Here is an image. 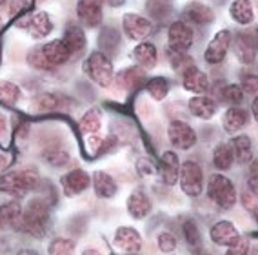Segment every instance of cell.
I'll use <instances>...</instances> for the list:
<instances>
[{"instance_id": "2", "label": "cell", "mask_w": 258, "mask_h": 255, "mask_svg": "<svg viewBox=\"0 0 258 255\" xmlns=\"http://www.w3.org/2000/svg\"><path fill=\"white\" fill-rule=\"evenodd\" d=\"M40 184H42V177L37 168L26 166L6 173L0 179V191L20 199L26 193H29V191H35Z\"/></svg>"}, {"instance_id": "18", "label": "cell", "mask_w": 258, "mask_h": 255, "mask_svg": "<svg viewBox=\"0 0 258 255\" xmlns=\"http://www.w3.org/2000/svg\"><path fill=\"white\" fill-rule=\"evenodd\" d=\"M62 40H64L66 47L70 51L71 59H79L84 51H86V47H88V37H86L84 29L80 26H77V24L68 26Z\"/></svg>"}, {"instance_id": "15", "label": "cell", "mask_w": 258, "mask_h": 255, "mask_svg": "<svg viewBox=\"0 0 258 255\" xmlns=\"http://www.w3.org/2000/svg\"><path fill=\"white\" fill-rule=\"evenodd\" d=\"M77 17L86 28H97L104 17L102 0H79L77 2Z\"/></svg>"}, {"instance_id": "12", "label": "cell", "mask_w": 258, "mask_h": 255, "mask_svg": "<svg viewBox=\"0 0 258 255\" xmlns=\"http://www.w3.org/2000/svg\"><path fill=\"white\" fill-rule=\"evenodd\" d=\"M19 28H26V31L31 35L33 38H46L47 35H51L53 28H55V24H53V19H51L49 15L46 11H37V13H33L31 17H28V20L24 19L20 22H17Z\"/></svg>"}, {"instance_id": "31", "label": "cell", "mask_w": 258, "mask_h": 255, "mask_svg": "<svg viewBox=\"0 0 258 255\" xmlns=\"http://www.w3.org/2000/svg\"><path fill=\"white\" fill-rule=\"evenodd\" d=\"M231 148L235 153V161L240 164H245L253 159V142L247 135H238L231 140Z\"/></svg>"}, {"instance_id": "21", "label": "cell", "mask_w": 258, "mask_h": 255, "mask_svg": "<svg viewBox=\"0 0 258 255\" xmlns=\"http://www.w3.org/2000/svg\"><path fill=\"white\" fill-rule=\"evenodd\" d=\"M91 186L98 199H113L118 191V184L107 172H97L91 175Z\"/></svg>"}, {"instance_id": "17", "label": "cell", "mask_w": 258, "mask_h": 255, "mask_svg": "<svg viewBox=\"0 0 258 255\" xmlns=\"http://www.w3.org/2000/svg\"><path fill=\"white\" fill-rule=\"evenodd\" d=\"M127 214L135 219V221H142L146 219L153 210V202L149 199V195L144 190H135L133 193L127 197Z\"/></svg>"}, {"instance_id": "53", "label": "cell", "mask_w": 258, "mask_h": 255, "mask_svg": "<svg viewBox=\"0 0 258 255\" xmlns=\"http://www.w3.org/2000/svg\"><path fill=\"white\" fill-rule=\"evenodd\" d=\"M17 255H38V253L35 250H20Z\"/></svg>"}, {"instance_id": "48", "label": "cell", "mask_w": 258, "mask_h": 255, "mask_svg": "<svg viewBox=\"0 0 258 255\" xmlns=\"http://www.w3.org/2000/svg\"><path fill=\"white\" fill-rule=\"evenodd\" d=\"M10 163H11V159L8 157V155H6L4 151H0V173H2L6 170V168L10 166Z\"/></svg>"}, {"instance_id": "50", "label": "cell", "mask_w": 258, "mask_h": 255, "mask_svg": "<svg viewBox=\"0 0 258 255\" xmlns=\"http://www.w3.org/2000/svg\"><path fill=\"white\" fill-rule=\"evenodd\" d=\"M251 112H253L254 121L258 122V98H254V102H253V108H251Z\"/></svg>"}, {"instance_id": "35", "label": "cell", "mask_w": 258, "mask_h": 255, "mask_svg": "<svg viewBox=\"0 0 258 255\" xmlns=\"http://www.w3.org/2000/svg\"><path fill=\"white\" fill-rule=\"evenodd\" d=\"M171 84L166 77H155V79H149L146 84V91L151 95L153 100H164V98L169 95Z\"/></svg>"}, {"instance_id": "41", "label": "cell", "mask_w": 258, "mask_h": 255, "mask_svg": "<svg viewBox=\"0 0 258 255\" xmlns=\"http://www.w3.org/2000/svg\"><path fill=\"white\" fill-rule=\"evenodd\" d=\"M29 8V0H10L8 2V15L11 19H17L19 15L26 13Z\"/></svg>"}, {"instance_id": "44", "label": "cell", "mask_w": 258, "mask_h": 255, "mask_svg": "<svg viewBox=\"0 0 258 255\" xmlns=\"http://www.w3.org/2000/svg\"><path fill=\"white\" fill-rule=\"evenodd\" d=\"M247 253H249V241L247 239H242V237L233 246H229L226 251V255H247Z\"/></svg>"}, {"instance_id": "52", "label": "cell", "mask_w": 258, "mask_h": 255, "mask_svg": "<svg viewBox=\"0 0 258 255\" xmlns=\"http://www.w3.org/2000/svg\"><path fill=\"white\" fill-rule=\"evenodd\" d=\"M82 255H104V253H102V251H98V250H93V248H89V250H84Z\"/></svg>"}, {"instance_id": "14", "label": "cell", "mask_w": 258, "mask_h": 255, "mask_svg": "<svg viewBox=\"0 0 258 255\" xmlns=\"http://www.w3.org/2000/svg\"><path fill=\"white\" fill-rule=\"evenodd\" d=\"M157 175L160 177L162 184L175 186L180 177V161L175 151H164L157 166Z\"/></svg>"}, {"instance_id": "47", "label": "cell", "mask_w": 258, "mask_h": 255, "mask_svg": "<svg viewBox=\"0 0 258 255\" xmlns=\"http://www.w3.org/2000/svg\"><path fill=\"white\" fill-rule=\"evenodd\" d=\"M247 186H249V191L254 195L258 199V177L256 175H251L249 177V181H247Z\"/></svg>"}, {"instance_id": "54", "label": "cell", "mask_w": 258, "mask_h": 255, "mask_svg": "<svg viewBox=\"0 0 258 255\" xmlns=\"http://www.w3.org/2000/svg\"><path fill=\"white\" fill-rule=\"evenodd\" d=\"M191 255H209V253H206V251H199V250H197V251H193V253H191Z\"/></svg>"}, {"instance_id": "33", "label": "cell", "mask_w": 258, "mask_h": 255, "mask_svg": "<svg viewBox=\"0 0 258 255\" xmlns=\"http://www.w3.org/2000/svg\"><path fill=\"white\" fill-rule=\"evenodd\" d=\"M42 161L46 164L53 168H62L70 164V153L68 149L60 148V146H51V148H46L44 151L40 153Z\"/></svg>"}, {"instance_id": "11", "label": "cell", "mask_w": 258, "mask_h": 255, "mask_svg": "<svg viewBox=\"0 0 258 255\" xmlns=\"http://www.w3.org/2000/svg\"><path fill=\"white\" fill-rule=\"evenodd\" d=\"M233 53L236 55L242 64H253L254 59H256V38H254L253 33L249 31H240L233 37Z\"/></svg>"}, {"instance_id": "38", "label": "cell", "mask_w": 258, "mask_h": 255, "mask_svg": "<svg viewBox=\"0 0 258 255\" xmlns=\"http://www.w3.org/2000/svg\"><path fill=\"white\" fill-rule=\"evenodd\" d=\"M26 61H28V64L31 66L33 70H37V71H53V68H51L49 62H47L46 57H44V53H42L40 46L31 47V49L28 51Z\"/></svg>"}, {"instance_id": "46", "label": "cell", "mask_w": 258, "mask_h": 255, "mask_svg": "<svg viewBox=\"0 0 258 255\" xmlns=\"http://www.w3.org/2000/svg\"><path fill=\"white\" fill-rule=\"evenodd\" d=\"M89 142V148H91V151H100L102 144H104V139L102 137H97V135H91L88 139Z\"/></svg>"}, {"instance_id": "10", "label": "cell", "mask_w": 258, "mask_h": 255, "mask_svg": "<svg viewBox=\"0 0 258 255\" xmlns=\"http://www.w3.org/2000/svg\"><path fill=\"white\" fill-rule=\"evenodd\" d=\"M231 42H233V33L227 31V29H222L218 31L215 37L211 38V42L206 47V53H204V59L208 64H220L224 59H226L227 51L231 47Z\"/></svg>"}, {"instance_id": "16", "label": "cell", "mask_w": 258, "mask_h": 255, "mask_svg": "<svg viewBox=\"0 0 258 255\" xmlns=\"http://www.w3.org/2000/svg\"><path fill=\"white\" fill-rule=\"evenodd\" d=\"M40 47H42L44 57H46V61L49 62V66L53 68V70H56V68H60V66H64L66 62L71 61L70 51H68V47H66V44H64L62 38L49 40Z\"/></svg>"}, {"instance_id": "26", "label": "cell", "mask_w": 258, "mask_h": 255, "mask_svg": "<svg viewBox=\"0 0 258 255\" xmlns=\"http://www.w3.org/2000/svg\"><path fill=\"white\" fill-rule=\"evenodd\" d=\"M131 57H133V61L139 64V68H142V70L146 71V70H153V68L157 66L158 51H157V47H155V44L144 40L135 47Z\"/></svg>"}, {"instance_id": "20", "label": "cell", "mask_w": 258, "mask_h": 255, "mask_svg": "<svg viewBox=\"0 0 258 255\" xmlns=\"http://www.w3.org/2000/svg\"><path fill=\"white\" fill-rule=\"evenodd\" d=\"M146 80V71L139 66H131V68H124L122 71H118L115 77V82L120 89L124 91H135L140 86H144Z\"/></svg>"}, {"instance_id": "22", "label": "cell", "mask_w": 258, "mask_h": 255, "mask_svg": "<svg viewBox=\"0 0 258 255\" xmlns=\"http://www.w3.org/2000/svg\"><path fill=\"white\" fill-rule=\"evenodd\" d=\"M209 235H211V241L215 244L227 246V248L233 246L240 239L238 230H236V226L231 221H220V223H217L211 228Z\"/></svg>"}, {"instance_id": "30", "label": "cell", "mask_w": 258, "mask_h": 255, "mask_svg": "<svg viewBox=\"0 0 258 255\" xmlns=\"http://www.w3.org/2000/svg\"><path fill=\"white\" fill-rule=\"evenodd\" d=\"M102 128V112L98 108H91L80 117L79 130L82 135H95Z\"/></svg>"}, {"instance_id": "4", "label": "cell", "mask_w": 258, "mask_h": 255, "mask_svg": "<svg viewBox=\"0 0 258 255\" xmlns=\"http://www.w3.org/2000/svg\"><path fill=\"white\" fill-rule=\"evenodd\" d=\"M208 197L222 210H231L236 202V188L231 179L222 173L211 175L208 182Z\"/></svg>"}, {"instance_id": "42", "label": "cell", "mask_w": 258, "mask_h": 255, "mask_svg": "<svg viewBox=\"0 0 258 255\" xmlns=\"http://www.w3.org/2000/svg\"><path fill=\"white\" fill-rule=\"evenodd\" d=\"M242 89H244V93L251 95V97L258 98V75H245L244 79H242Z\"/></svg>"}, {"instance_id": "34", "label": "cell", "mask_w": 258, "mask_h": 255, "mask_svg": "<svg viewBox=\"0 0 258 255\" xmlns=\"http://www.w3.org/2000/svg\"><path fill=\"white\" fill-rule=\"evenodd\" d=\"M22 98V89L19 84L11 80H0V102H4L6 106H15Z\"/></svg>"}, {"instance_id": "13", "label": "cell", "mask_w": 258, "mask_h": 255, "mask_svg": "<svg viewBox=\"0 0 258 255\" xmlns=\"http://www.w3.org/2000/svg\"><path fill=\"white\" fill-rule=\"evenodd\" d=\"M113 244L124 253H137L142 248V235L131 226H120L113 235Z\"/></svg>"}, {"instance_id": "27", "label": "cell", "mask_w": 258, "mask_h": 255, "mask_svg": "<svg viewBox=\"0 0 258 255\" xmlns=\"http://www.w3.org/2000/svg\"><path fill=\"white\" fill-rule=\"evenodd\" d=\"M22 204L19 199L6 200L4 204H0V228H19L20 219H22Z\"/></svg>"}, {"instance_id": "45", "label": "cell", "mask_w": 258, "mask_h": 255, "mask_svg": "<svg viewBox=\"0 0 258 255\" xmlns=\"http://www.w3.org/2000/svg\"><path fill=\"white\" fill-rule=\"evenodd\" d=\"M8 130H10L8 117H6L4 112H0V139H6V137H8Z\"/></svg>"}, {"instance_id": "56", "label": "cell", "mask_w": 258, "mask_h": 255, "mask_svg": "<svg viewBox=\"0 0 258 255\" xmlns=\"http://www.w3.org/2000/svg\"><path fill=\"white\" fill-rule=\"evenodd\" d=\"M256 47H258V28H256Z\"/></svg>"}, {"instance_id": "39", "label": "cell", "mask_w": 258, "mask_h": 255, "mask_svg": "<svg viewBox=\"0 0 258 255\" xmlns=\"http://www.w3.org/2000/svg\"><path fill=\"white\" fill-rule=\"evenodd\" d=\"M182 230H184V237H185V242H187L189 246H193V248H197V246L200 244V230L199 226H197V223L195 221H191V219H187L184 223V226H182Z\"/></svg>"}, {"instance_id": "28", "label": "cell", "mask_w": 258, "mask_h": 255, "mask_svg": "<svg viewBox=\"0 0 258 255\" xmlns=\"http://www.w3.org/2000/svg\"><path fill=\"white\" fill-rule=\"evenodd\" d=\"M247 121H249L247 110L233 106L224 113V117H222V126H224V130H226L227 133H236V131H240L247 124Z\"/></svg>"}, {"instance_id": "36", "label": "cell", "mask_w": 258, "mask_h": 255, "mask_svg": "<svg viewBox=\"0 0 258 255\" xmlns=\"http://www.w3.org/2000/svg\"><path fill=\"white\" fill-rule=\"evenodd\" d=\"M218 95H220V100L224 102V104H227L229 108L238 106V104L244 102V89H242V86H238V84H226V86L218 91Z\"/></svg>"}, {"instance_id": "3", "label": "cell", "mask_w": 258, "mask_h": 255, "mask_svg": "<svg viewBox=\"0 0 258 255\" xmlns=\"http://www.w3.org/2000/svg\"><path fill=\"white\" fill-rule=\"evenodd\" d=\"M84 73L88 75L89 80L100 86V88H109L115 73H113V62L104 51H93L91 55L84 62Z\"/></svg>"}, {"instance_id": "23", "label": "cell", "mask_w": 258, "mask_h": 255, "mask_svg": "<svg viewBox=\"0 0 258 255\" xmlns=\"http://www.w3.org/2000/svg\"><path fill=\"white\" fill-rule=\"evenodd\" d=\"M70 98L62 97V95H56V93H42L38 97L33 98L31 106L35 112H64L68 104H70Z\"/></svg>"}, {"instance_id": "19", "label": "cell", "mask_w": 258, "mask_h": 255, "mask_svg": "<svg viewBox=\"0 0 258 255\" xmlns=\"http://www.w3.org/2000/svg\"><path fill=\"white\" fill-rule=\"evenodd\" d=\"M182 84H184V88L187 89V91L197 93V95H206L209 89V77H208V73H204L200 68L191 66V68L184 70Z\"/></svg>"}, {"instance_id": "43", "label": "cell", "mask_w": 258, "mask_h": 255, "mask_svg": "<svg viewBox=\"0 0 258 255\" xmlns=\"http://www.w3.org/2000/svg\"><path fill=\"white\" fill-rule=\"evenodd\" d=\"M137 170L142 177H151V175H157V164L149 161V159H140L139 163H137Z\"/></svg>"}, {"instance_id": "51", "label": "cell", "mask_w": 258, "mask_h": 255, "mask_svg": "<svg viewBox=\"0 0 258 255\" xmlns=\"http://www.w3.org/2000/svg\"><path fill=\"white\" fill-rule=\"evenodd\" d=\"M104 2L109 4V6H113V8H118V6L124 4V0H104Z\"/></svg>"}, {"instance_id": "9", "label": "cell", "mask_w": 258, "mask_h": 255, "mask_svg": "<svg viewBox=\"0 0 258 255\" xmlns=\"http://www.w3.org/2000/svg\"><path fill=\"white\" fill-rule=\"evenodd\" d=\"M60 186H62V191H64L66 197H77V195L84 193L91 186V175H89L86 170H70L68 173L62 175L60 179Z\"/></svg>"}, {"instance_id": "29", "label": "cell", "mask_w": 258, "mask_h": 255, "mask_svg": "<svg viewBox=\"0 0 258 255\" xmlns=\"http://www.w3.org/2000/svg\"><path fill=\"white\" fill-rule=\"evenodd\" d=\"M231 19L240 26H249L254 20V10L251 0H233L229 8Z\"/></svg>"}, {"instance_id": "25", "label": "cell", "mask_w": 258, "mask_h": 255, "mask_svg": "<svg viewBox=\"0 0 258 255\" xmlns=\"http://www.w3.org/2000/svg\"><path fill=\"white\" fill-rule=\"evenodd\" d=\"M184 17L187 22L197 24V26H209L215 19V13L209 6L202 2H189L184 8Z\"/></svg>"}, {"instance_id": "8", "label": "cell", "mask_w": 258, "mask_h": 255, "mask_svg": "<svg viewBox=\"0 0 258 255\" xmlns=\"http://www.w3.org/2000/svg\"><path fill=\"white\" fill-rule=\"evenodd\" d=\"M167 139L171 146L176 149H191L197 144V133L187 122L184 121H171L167 128Z\"/></svg>"}, {"instance_id": "55", "label": "cell", "mask_w": 258, "mask_h": 255, "mask_svg": "<svg viewBox=\"0 0 258 255\" xmlns=\"http://www.w3.org/2000/svg\"><path fill=\"white\" fill-rule=\"evenodd\" d=\"M8 2H10V0H0V8H2V6H8Z\"/></svg>"}, {"instance_id": "5", "label": "cell", "mask_w": 258, "mask_h": 255, "mask_svg": "<svg viewBox=\"0 0 258 255\" xmlns=\"http://www.w3.org/2000/svg\"><path fill=\"white\" fill-rule=\"evenodd\" d=\"M180 188L187 197H199L204 190V170L195 161H185L180 164Z\"/></svg>"}, {"instance_id": "1", "label": "cell", "mask_w": 258, "mask_h": 255, "mask_svg": "<svg viewBox=\"0 0 258 255\" xmlns=\"http://www.w3.org/2000/svg\"><path fill=\"white\" fill-rule=\"evenodd\" d=\"M51 221V208L47 204L46 199H31L28 202V206L24 208L22 219H20V224L17 230H20L22 233L29 237H35V239H42L46 235L47 228H49Z\"/></svg>"}, {"instance_id": "6", "label": "cell", "mask_w": 258, "mask_h": 255, "mask_svg": "<svg viewBox=\"0 0 258 255\" xmlns=\"http://www.w3.org/2000/svg\"><path fill=\"white\" fill-rule=\"evenodd\" d=\"M195 42V31L184 20H176L167 29V44L171 51L176 53H187Z\"/></svg>"}, {"instance_id": "37", "label": "cell", "mask_w": 258, "mask_h": 255, "mask_svg": "<svg viewBox=\"0 0 258 255\" xmlns=\"http://www.w3.org/2000/svg\"><path fill=\"white\" fill-rule=\"evenodd\" d=\"M75 241L68 237H56L47 244V255H73Z\"/></svg>"}, {"instance_id": "24", "label": "cell", "mask_w": 258, "mask_h": 255, "mask_svg": "<svg viewBox=\"0 0 258 255\" xmlns=\"http://www.w3.org/2000/svg\"><path fill=\"white\" fill-rule=\"evenodd\" d=\"M187 108L191 115L197 117V119H202V121H209L217 113V102L213 100L211 97H208V95H195V97H191L187 102Z\"/></svg>"}, {"instance_id": "40", "label": "cell", "mask_w": 258, "mask_h": 255, "mask_svg": "<svg viewBox=\"0 0 258 255\" xmlns=\"http://www.w3.org/2000/svg\"><path fill=\"white\" fill-rule=\"evenodd\" d=\"M157 242H158V250H160L162 253H173V251L176 250V237L169 232L158 233Z\"/></svg>"}, {"instance_id": "57", "label": "cell", "mask_w": 258, "mask_h": 255, "mask_svg": "<svg viewBox=\"0 0 258 255\" xmlns=\"http://www.w3.org/2000/svg\"><path fill=\"white\" fill-rule=\"evenodd\" d=\"M0 28H2V20H0Z\"/></svg>"}, {"instance_id": "32", "label": "cell", "mask_w": 258, "mask_h": 255, "mask_svg": "<svg viewBox=\"0 0 258 255\" xmlns=\"http://www.w3.org/2000/svg\"><path fill=\"white\" fill-rule=\"evenodd\" d=\"M213 164H215L217 170H222V172L231 170V166L235 164V153H233L231 144L227 142L218 144L217 148H215V151H213Z\"/></svg>"}, {"instance_id": "7", "label": "cell", "mask_w": 258, "mask_h": 255, "mask_svg": "<svg viewBox=\"0 0 258 255\" xmlns=\"http://www.w3.org/2000/svg\"><path fill=\"white\" fill-rule=\"evenodd\" d=\"M122 29L131 40H146L153 31V22L139 13H125L122 17Z\"/></svg>"}, {"instance_id": "49", "label": "cell", "mask_w": 258, "mask_h": 255, "mask_svg": "<svg viewBox=\"0 0 258 255\" xmlns=\"http://www.w3.org/2000/svg\"><path fill=\"white\" fill-rule=\"evenodd\" d=\"M249 170H251V175L258 177V157H254L253 161H251V166H249Z\"/></svg>"}]
</instances>
